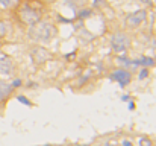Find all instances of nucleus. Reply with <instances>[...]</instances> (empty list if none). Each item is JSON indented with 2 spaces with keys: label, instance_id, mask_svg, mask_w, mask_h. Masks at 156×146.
Masks as SVG:
<instances>
[{
  "label": "nucleus",
  "instance_id": "nucleus-1",
  "mask_svg": "<svg viewBox=\"0 0 156 146\" xmlns=\"http://www.w3.org/2000/svg\"><path fill=\"white\" fill-rule=\"evenodd\" d=\"M56 35H58V29L50 21H38L37 24L30 26L29 31V38L40 44H49L56 38Z\"/></svg>",
  "mask_w": 156,
  "mask_h": 146
},
{
  "label": "nucleus",
  "instance_id": "nucleus-2",
  "mask_svg": "<svg viewBox=\"0 0 156 146\" xmlns=\"http://www.w3.org/2000/svg\"><path fill=\"white\" fill-rule=\"evenodd\" d=\"M18 20L24 26H34L38 21H41V9L30 5V3H23L18 8Z\"/></svg>",
  "mask_w": 156,
  "mask_h": 146
},
{
  "label": "nucleus",
  "instance_id": "nucleus-3",
  "mask_svg": "<svg viewBox=\"0 0 156 146\" xmlns=\"http://www.w3.org/2000/svg\"><path fill=\"white\" fill-rule=\"evenodd\" d=\"M130 46V38H129V35L126 34V32H115L114 35H112V38H111V47L112 50L117 53V55H120V53H124L127 49Z\"/></svg>",
  "mask_w": 156,
  "mask_h": 146
},
{
  "label": "nucleus",
  "instance_id": "nucleus-4",
  "mask_svg": "<svg viewBox=\"0 0 156 146\" xmlns=\"http://www.w3.org/2000/svg\"><path fill=\"white\" fill-rule=\"evenodd\" d=\"M146 20H147V11H146V9H136V11L130 12L129 15H126L124 24H126L129 29H135V28L141 26Z\"/></svg>",
  "mask_w": 156,
  "mask_h": 146
},
{
  "label": "nucleus",
  "instance_id": "nucleus-5",
  "mask_svg": "<svg viewBox=\"0 0 156 146\" xmlns=\"http://www.w3.org/2000/svg\"><path fill=\"white\" fill-rule=\"evenodd\" d=\"M111 79L115 81L120 87H126L132 81V73H130L129 69H123L121 67V69H117V70H114L111 73Z\"/></svg>",
  "mask_w": 156,
  "mask_h": 146
},
{
  "label": "nucleus",
  "instance_id": "nucleus-6",
  "mask_svg": "<svg viewBox=\"0 0 156 146\" xmlns=\"http://www.w3.org/2000/svg\"><path fill=\"white\" fill-rule=\"evenodd\" d=\"M30 58H32V61H34L35 64L40 66V64L47 62V61L52 58V53L44 47V46H37V47H34L30 50Z\"/></svg>",
  "mask_w": 156,
  "mask_h": 146
},
{
  "label": "nucleus",
  "instance_id": "nucleus-7",
  "mask_svg": "<svg viewBox=\"0 0 156 146\" xmlns=\"http://www.w3.org/2000/svg\"><path fill=\"white\" fill-rule=\"evenodd\" d=\"M14 73V61L11 56L8 55H2L0 56V76L6 78L11 76Z\"/></svg>",
  "mask_w": 156,
  "mask_h": 146
},
{
  "label": "nucleus",
  "instance_id": "nucleus-8",
  "mask_svg": "<svg viewBox=\"0 0 156 146\" xmlns=\"http://www.w3.org/2000/svg\"><path fill=\"white\" fill-rule=\"evenodd\" d=\"M132 62H133V67H146V69H149V67L155 66V58H152V56H141L138 59H132Z\"/></svg>",
  "mask_w": 156,
  "mask_h": 146
},
{
  "label": "nucleus",
  "instance_id": "nucleus-9",
  "mask_svg": "<svg viewBox=\"0 0 156 146\" xmlns=\"http://www.w3.org/2000/svg\"><path fill=\"white\" fill-rule=\"evenodd\" d=\"M12 90L14 88L11 87V84H8V82H5V81L0 79V99H6L12 93Z\"/></svg>",
  "mask_w": 156,
  "mask_h": 146
},
{
  "label": "nucleus",
  "instance_id": "nucleus-10",
  "mask_svg": "<svg viewBox=\"0 0 156 146\" xmlns=\"http://www.w3.org/2000/svg\"><path fill=\"white\" fill-rule=\"evenodd\" d=\"M64 3L73 9H82L88 5V0H64Z\"/></svg>",
  "mask_w": 156,
  "mask_h": 146
},
{
  "label": "nucleus",
  "instance_id": "nucleus-11",
  "mask_svg": "<svg viewBox=\"0 0 156 146\" xmlns=\"http://www.w3.org/2000/svg\"><path fill=\"white\" fill-rule=\"evenodd\" d=\"M21 0H0V8H3V9H12V8L18 6Z\"/></svg>",
  "mask_w": 156,
  "mask_h": 146
},
{
  "label": "nucleus",
  "instance_id": "nucleus-12",
  "mask_svg": "<svg viewBox=\"0 0 156 146\" xmlns=\"http://www.w3.org/2000/svg\"><path fill=\"white\" fill-rule=\"evenodd\" d=\"M93 15V9H88V8H82L77 11V18L80 20H85V18H90Z\"/></svg>",
  "mask_w": 156,
  "mask_h": 146
},
{
  "label": "nucleus",
  "instance_id": "nucleus-13",
  "mask_svg": "<svg viewBox=\"0 0 156 146\" xmlns=\"http://www.w3.org/2000/svg\"><path fill=\"white\" fill-rule=\"evenodd\" d=\"M149 76H150V70L146 69V67H141V70H140V73H138V79H140V81H144V79H147Z\"/></svg>",
  "mask_w": 156,
  "mask_h": 146
},
{
  "label": "nucleus",
  "instance_id": "nucleus-14",
  "mask_svg": "<svg viewBox=\"0 0 156 146\" xmlns=\"http://www.w3.org/2000/svg\"><path fill=\"white\" fill-rule=\"evenodd\" d=\"M6 35H8V23L3 21V20H0V40L5 38Z\"/></svg>",
  "mask_w": 156,
  "mask_h": 146
},
{
  "label": "nucleus",
  "instance_id": "nucleus-15",
  "mask_svg": "<svg viewBox=\"0 0 156 146\" xmlns=\"http://www.w3.org/2000/svg\"><path fill=\"white\" fill-rule=\"evenodd\" d=\"M17 100H18L20 103L26 105V107H30V105H32V102H30V100H29L27 97L24 96V95H18V96H17Z\"/></svg>",
  "mask_w": 156,
  "mask_h": 146
},
{
  "label": "nucleus",
  "instance_id": "nucleus-16",
  "mask_svg": "<svg viewBox=\"0 0 156 146\" xmlns=\"http://www.w3.org/2000/svg\"><path fill=\"white\" fill-rule=\"evenodd\" d=\"M23 85V81L21 79H14L12 82H11V87L12 88H18V87H21Z\"/></svg>",
  "mask_w": 156,
  "mask_h": 146
},
{
  "label": "nucleus",
  "instance_id": "nucleus-17",
  "mask_svg": "<svg viewBox=\"0 0 156 146\" xmlns=\"http://www.w3.org/2000/svg\"><path fill=\"white\" fill-rule=\"evenodd\" d=\"M93 5H94V6H105V5H106V2H105V0H94V2H93Z\"/></svg>",
  "mask_w": 156,
  "mask_h": 146
},
{
  "label": "nucleus",
  "instance_id": "nucleus-18",
  "mask_svg": "<svg viewBox=\"0 0 156 146\" xmlns=\"http://www.w3.org/2000/svg\"><path fill=\"white\" fill-rule=\"evenodd\" d=\"M140 145H144V146H152V143H150V140H147V139H143V140H140Z\"/></svg>",
  "mask_w": 156,
  "mask_h": 146
},
{
  "label": "nucleus",
  "instance_id": "nucleus-19",
  "mask_svg": "<svg viewBox=\"0 0 156 146\" xmlns=\"http://www.w3.org/2000/svg\"><path fill=\"white\" fill-rule=\"evenodd\" d=\"M141 3H144V5H152L153 3V0H140Z\"/></svg>",
  "mask_w": 156,
  "mask_h": 146
},
{
  "label": "nucleus",
  "instance_id": "nucleus-20",
  "mask_svg": "<svg viewBox=\"0 0 156 146\" xmlns=\"http://www.w3.org/2000/svg\"><path fill=\"white\" fill-rule=\"evenodd\" d=\"M129 108H130V110H135V103H133L132 100H129Z\"/></svg>",
  "mask_w": 156,
  "mask_h": 146
},
{
  "label": "nucleus",
  "instance_id": "nucleus-21",
  "mask_svg": "<svg viewBox=\"0 0 156 146\" xmlns=\"http://www.w3.org/2000/svg\"><path fill=\"white\" fill-rule=\"evenodd\" d=\"M123 100H124V102H129V100H130V96L124 95V96H123Z\"/></svg>",
  "mask_w": 156,
  "mask_h": 146
},
{
  "label": "nucleus",
  "instance_id": "nucleus-22",
  "mask_svg": "<svg viewBox=\"0 0 156 146\" xmlns=\"http://www.w3.org/2000/svg\"><path fill=\"white\" fill-rule=\"evenodd\" d=\"M123 145H124V146H132V142H127V140H124V142H123Z\"/></svg>",
  "mask_w": 156,
  "mask_h": 146
}]
</instances>
